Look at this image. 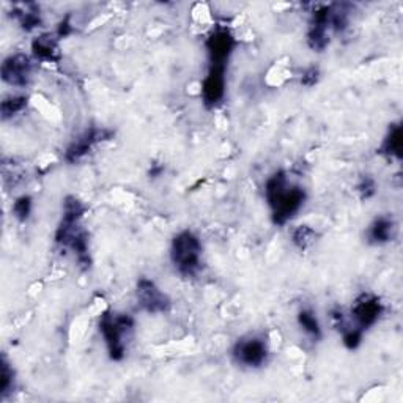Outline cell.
I'll return each instance as SVG.
<instances>
[{"label":"cell","instance_id":"21","mask_svg":"<svg viewBox=\"0 0 403 403\" xmlns=\"http://www.w3.org/2000/svg\"><path fill=\"white\" fill-rule=\"evenodd\" d=\"M362 337H364V331H361V329L356 326L355 328L345 326L342 329L343 345H345L348 350H356L359 345H361Z\"/></svg>","mask_w":403,"mask_h":403},{"label":"cell","instance_id":"9","mask_svg":"<svg viewBox=\"0 0 403 403\" xmlns=\"http://www.w3.org/2000/svg\"><path fill=\"white\" fill-rule=\"evenodd\" d=\"M227 65H210L208 75L202 82V100L208 109L216 107L225 95Z\"/></svg>","mask_w":403,"mask_h":403},{"label":"cell","instance_id":"5","mask_svg":"<svg viewBox=\"0 0 403 403\" xmlns=\"http://www.w3.org/2000/svg\"><path fill=\"white\" fill-rule=\"evenodd\" d=\"M136 298L139 306L149 313H164L171 309L172 301L151 279L141 277L136 285Z\"/></svg>","mask_w":403,"mask_h":403},{"label":"cell","instance_id":"8","mask_svg":"<svg viewBox=\"0 0 403 403\" xmlns=\"http://www.w3.org/2000/svg\"><path fill=\"white\" fill-rule=\"evenodd\" d=\"M111 136H112L111 131L102 128H90L84 131V133L77 136V139H75V141L68 145V149L65 150V161L70 164L77 163L79 159H82L85 155H89L95 145L102 141H107Z\"/></svg>","mask_w":403,"mask_h":403},{"label":"cell","instance_id":"19","mask_svg":"<svg viewBox=\"0 0 403 403\" xmlns=\"http://www.w3.org/2000/svg\"><path fill=\"white\" fill-rule=\"evenodd\" d=\"M14 387V370L9 362V359L2 356L0 361V399H5Z\"/></svg>","mask_w":403,"mask_h":403},{"label":"cell","instance_id":"3","mask_svg":"<svg viewBox=\"0 0 403 403\" xmlns=\"http://www.w3.org/2000/svg\"><path fill=\"white\" fill-rule=\"evenodd\" d=\"M202 243L194 232L183 230L172 240L171 259L181 276L190 277L199 273L202 267Z\"/></svg>","mask_w":403,"mask_h":403},{"label":"cell","instance_id":"14","mask_svg":"<svg viewBox=\"0 0 403 403\" xmlns=\"http://www.w3.org/2000/svg\"><path fill=\"white\" fill-rule=\"evenodd\" d=\"M13 18H16L19 21L21 27L24 28L26 32H31L33 28L40 27L41 24V16H40V9L33 4L21 5L13 13Z\"/></svg>","mask_w":403,"mask_h":403},{"label":"cell","instance_id":"22","mask_svg":"<svg viewBox=\"0 0 403 403\" xmlns=\"http://www.w3.org/2000/svg\"><path fill=\"white\" fill-rule=\"evenodd\" d=\"M356 190L358 194L361 195L362 200H367L377 193V181L373 180L370 175H364V177L358 181Z\"/></svg>","mask_w":403,"mask_h":403},{"label":"cell","instance_id":"7","mask_svg":"<svg viewBox=\"0 0 403 403\" xmlns=\"http://www.w3.org/2000/svg\"><path fill=\"white\" fill-rule=\"evenodd\" d=\"M0 75L5 84L18 89H24L32 79V60L31 57L23 53L9 55L2 63Z\"/></svg>","mask_w":403,"mask_h":403},{"label":"cell","instance_id":"1","mask_svg":"<svg viewBox=\"0 0 403 403\" xmlns=\"http://www.w3.org/2000/svg\"><path fill=\"white\" fill-rule=\"evenodd\" d=\"M265 197L271 208L273 222L284 225L301 210L306 193L303 188L289 185L285 171H277L265 183Z\"/></svg>","mask_w":403,"mask_h":403},{"label":"cell","instance_id":"11","mask_svg":"<svg viewBox=\"0 0 403 403\" xmlns=\"http://www.w3.org/2000/svg\"><path fill=\"white\" fill-rule=\"evenodd\" d=\"M235 49V38L225 28H217L207 40V50L210 57V65H227Z\"/></svg>","mask_w":403,"mask_h":403},{"label":"cell","instance_id":"25","mask_svg":"<svg viewBox=\"0 0 403 403\" xmlns=\"http://www.w3.org/2000/svg\"><path fill=\"white\" fill-rule=\"evenodd\" d=\"M164 172V166H158V164H151V168H150V175H151V178H158L161 177V173Z\"/></svg>","mask_w":403,"mask_h":403},{"label":"cell","instance_id":"16","mask_svg":"<svg viewBox=\"0 0 403 403\" xmlns=\"http://www.w3.org/2000/svg\"><path fill=\"white\" fill-rule=\"evenodd\" d=\"M28 104V98L26 95H10V97L4 98L2 104H0V114H2V120L6 122L16 117L24 111Z\"/></svg>","mask_w":403,"mask_h":403},{"label":"cell","instance_id":"10","mask_svg":"<svg viewBox=\"0 0 403 403\" xmlns=\"http://www.w3.org/2000/svg\"><path fill=\"white\" fill-rule=\"evenodd\" d=\"M329 19H331V5L320 6V9L315 10L312 14V23L309 32H307V45L313 50H317V53L325 50L329 45L328 32L331 31Z\"/></svg>","mask_w":403,"mask_h":403},{"label":"cell","instance_id":"17","mask_svg":"<svg viewBox=\"0 0 403 403\" xmlns=\"http://www.w3.org/2000/svg\"><path fill=\"white\" fill-rule=\"evenodd\" d=\"M298 323H299V326H301L303 331L307 335H311L313 340L321 339V326H320V321H318L317 315H315L313 311H311V309L299 311Z\"/></svg>","mask_w":403,"mask_h":403},{"label":"cell","instance_id":"24","mask_svg":"<svg viewBox=\"0 0 403 403\" xmlns=\"http://www.w3.org/2000/svg\"><path fill=\"white\" fill-rule=\"evenodd\" d=\"M71 33V24H70V16L65 18L57 28V36L58 38H63V36H68Z\"/></svg>","mask_w":403,"mask_h":403},{"label":"cell","instance_id":"20","mask_svg":"<svg viewBox=\"0 0 403 403\" xmlns=\"http://www.w3.org/2000/svg\"><path fill=\"white\" fill-rule=\"evenodd\" d=\"M13 216L18 219L19 222H26L32 213V199L28 195H21L13 203Z\"/></svg>","mask_w":403,"mask_h":403},{"label":"cell","instance_id":"2","mask_svg":"<svg viewBox=\"0 0 403 403\" xmlns=\"http://www.w3.org/2000/svg\"><path fill=\"white\" fill-rule=\"evenodd\" d=\"M134 331V318L128 313L107 311L100 318V333L104 339L109 358L112 361H122L127 355L124 337Z\"/></svg>","mask_w":403,"mask_h":403},{"label":"cell","instance_id":"6","mask_svg":"<svg viewBox=\"0 0 403 403\" xmlns=\"http://www.w3.org/2000/svg\"><path fill=\"white\" fill-rule=\"evenodd\" d=\"M233 359L245 367H262L267 362L269 350L267 342L260 337H249V339H241L233 347Z\"/></svg>","mask_w":403,"mask_h":403},{"label":"cell","instance_id":"23","mask_svg":"<svg viewBox=\"0 0 403 403\" xmlns=\"http://www.w3.org/2000/svg\"><path fill=\"white\" fill-rule=\"evenodd\" d=\"M318 79H320V70L317 67H309L303 72L301 84L306 87H313L318 82Z\"/></svg>","mask_w":403,"mask_h":403},{"label":"cell","instance_id":"13","mask_svg":"<svg viewBox=\"0 0 403 403\" xmlns=\"http://www.w3.org/2000/svg\"><path fill=\"white\" fill-rule=\"evenodd\" d=\"M32 53L41 62H57L58 60V45L57 38L50 33H43L32 41Z\"/></svg>","mask_w":403,"mask_h":403},{"label":"cell","instance_id":"4","mask_svg":"<svg viewBox=\"0 0 403 403\" xmlns=\"http://www.w3.org/2000/svg\"><path fill=\"white\" fill-rule=\"evenodd\" d=\"M383 311V303L380 301L378 296L373 293H361L351 307V318L355 320V326L365 333L381 318Z\"/></svg>","mask_w":403,"mask_h":403},{"label":"cell","instance_id":"15","mask_svg":"<svg viewBox=\"0 0 403 403\" xmlns=\"http://www.w3.org/2000/svg\"><path fill=\"white\" fill-rule=\"evenodd\" d=\"M380 151L387 158L402 159V127L400 124H392L389 133L385 137L383 145Z\"/></svg>","mask_w":403,"mask_h":403},{"label":"cell","instance_id":"18","mask_svg":"<svg viewBox=\"0 0 403 403\" xmlns=\"http://www.w3.org/2000/svg\"><path fill=\"white\" fill-rule=\"evenodd\" d=\"M291 241L299 251H306V249H309L317 241V232L309 225H298L291 232Z\"/></svg>","mask_w":403,"mask_h":403},{"label":"cell","instance_id":"12","mask_svg":"<svg viewBox=\"0 0 403 403\" xmlns=\"http://www.w3.org/2000/svg\"><path fill=\"white\" fill-rule=\"evenodd\" d=\"M395 222L389 216H380L373 221L367 229V241L370 245H386L394 240L395 237Z\"/></svg>","mask_w":403,"mask_h":403}]
</instances>
